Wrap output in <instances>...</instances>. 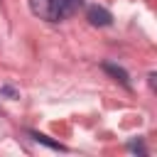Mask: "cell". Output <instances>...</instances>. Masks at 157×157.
<instances>
[{"label":"cell","mask_w":157,"mask_h":157,"mask_svg":"<svg viewBox=\"0 0 157 157\" xmlns=\"http://www.w3.org/2000/svg\"><path fill=\"white\" fill-rule=\"evenodd\" d=\"M81 5H83V0H29L32 15H37L39 20H47V22H61V20L71 17Z\"/></svg>","instance_id":"cell-1"},{"label":"cell","mask_w":157,"mask_h":157,"mask_svg":"<svg viewBox=\"0 0 157 157\" xmlns=\"http://www.w3.org/2000/svg\"><path fill=\"white\" fill-rule=\"evenodd\" d=\"M86 20H88L93 27H108V25L113 22V15H110L105 7H101V5H91V7L86 10Z\"/></svg>","instance_id":"cell-2"},{"label":"cell","mask_w":157,"mask_h":157,"mask_svg":"<svg viewBox=\"0 0 157 157\" xmlns=\"http://www.w3.org/2000/svg\"><path fill=\"white\" fill-rule=\"evenodd\" d=\"M103 71H108L115 81H120L125 88H130V76H128V71L123 69V66H115V64H110V61H105L103 64Z\"/></svg>","instance_id":"cell-3"},{"label":"cell","mask_w":157,"mask_h":157,"mask_svg":"<svg viewBox=\"0 0 157 157\" xmlns=\"http://www.w3.org/2000/svg\"><path fill=\"white\" fill-rule=\"evenodd\" d=\"M29 135H32V140H34V142H42V145H47V147H52V150H61V152L66 150L61 142H54V140H49V137H47V135H42V132H29Z\"/></svg>","instance_id":"cell-4"},{"label":"cell","mask_w":157,"mask_h":157,"mask_svg":"<svg viewBox=\"0 0 157 157\" xmlns=\"http://www.w3.org/2000/svg\"><path fill=\"white\" fill-rule=\"evenodd\" d=\"M0 96H7V98L12 101V98H17V91H15V88H2V91H0Z\"/></svg>","instance_id":"cell-5"},{"label":"cell","mask_w":157,"mask_h":157,"mask_svg":"<svg viewBox=\"0 0 157 157\" xmlns=\"http://www.w3.org/2000/svg\"><path fill=\"white\" fill-rule=\"evenodd\" d=\"M128 147H130V150H132V152H142V155H145V147H142V145H140V142H130V145H128Z\"/></svg>","instance_id":"cell-6"}]
</instances>
